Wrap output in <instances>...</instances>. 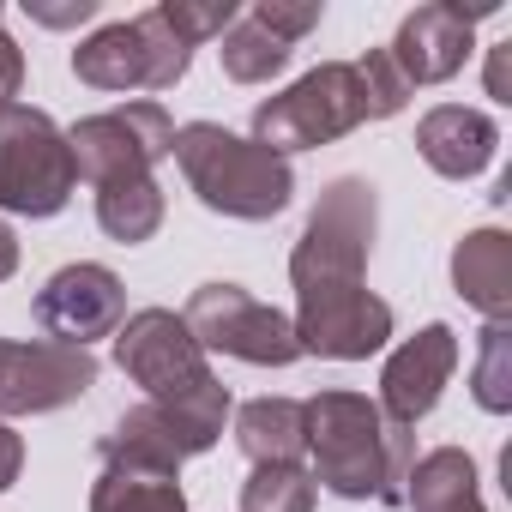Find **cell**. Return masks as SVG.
Instances as JSON below:
<instances>
[{"mask_svg":"<svg viewBox=\"0 0 512 512\" xmlns=\"http://www.w3.org/2000/svg\"><path fill=\"white\" fill-rule=\"evenodd\" d=\"M380 229V193L362 175H338L320 205L302 223V241L290 253L296 284V344L302 356L326 362H368L392 338V302H380L362 272Z\"/></svg>","mask_w":512,"mask_h":512,"instance_id":"1","label":"cell"},{"mask_svg":"<svg viewBox=\"0 0 512 512\" xmlns=\"http://www.w3.org/2000/svg\"><path fill=\"white\" fill-rule=\"evenodd\" d=\"M308 416V452H314V488H332L338 500H380L404 506V476L416 464V434L380 416L362 392H314L302 404Z\"/></svg>","mask_w":512,"mask_h":512,"instance_id":"2","label":"cell"},{"mask_svg":"<svg viewBox=\"0 0 512 512\" xmlns=\"http://www.w3.org/2000/svg\"><path fill=\"white\" fill-rule=\"evenodd\" d=\"M187 175V187L199 193L205 211L241 217V223H272L290 199H296V169L290 157L253 145L217 121H187L175 127V151H169Z\"/></svg>","mask_w":512,"mask_h":512,"instance_id":"3","label":"cell"},{"mask_svg":"<svg viewBox=\"0 0 512 512\" xmlns=\"http://www.w3.org/2000/svg\"><path fill=\"white\" fill-rule=\"evenodd\" d=\"M115 368H121L133 386H145L151 404L205 416V422H217V428H223L229 410H235L229 386L211 374L205 350L193 344V332H187V320H181L175 308H139V314H127L121 332H115Z\"/></svg>","mask_w":512,"mask_h":512,"instance_id":"4","label":"cell"},{"mask_svg":"<svg viewBox=\"0 0 512 512\" xmlns=\"http://www.w3.org/2000/svg\"><path fill=\"white\" fill-rule=\"evenodd\" d=\"M362 121H374L368 85L356 73V61H320L314 73H302L284 97H266L253 109V145H266L278 157L290 151H320L344 133H356Z\"/></svg>","mask_w":512,"mask_h":512,"instance_id":"5","label":"cell"},{"mask_svg":"<svg viewBox=\"0 0 512 512\" xmlns=\"http://www.w3.org/2000/svg\"><path fill=\"white\" fill-rule=\"evenodd\" d=\"M79 187L67 133L49 109L13 103L0 115V211L13 217H55Z\"/></svg>","mask_w":512,"mask_h":512,"instance_id":"6","label":"cell"},{"mask_svg":"<svg viewBox=\"0 0 512 512\" xmlns=\"http://www.w3.org/2000/svg\"><path fill=\"white\" fill-rule=\"evenodd\" d=\"M187 67H193V49L163 25L157 7L139 19L103 25L73 49V73L91 91H175Z\"/></svg>","mask_w":512,"mask_h":512,"instance_id":"7","label":"cell"},{"mask_svg":"<svg viewBox=\"0 0 512 512\" xmlns=\"http://www.w3.org/2000/svg\"><path fill=\"white\" fill-rule=\"evenodd\" d=\"M181 320H187V332L205 356L217 350V356H235V362H253V368H290L302 356L290 314H278L260 296H247L241 284H199Z\"/></svg>","mask_w":512,"mask_h":512,"instance_id":"8","label":"cell"},{"mask_svg":"<svg viewBox=\"0 0 512 512\" xmlns=\"http://www.w3.org/2000/svg\"><path fill=\"white\" fill-rule=\"evenodd\" d=\"M67 151H73V169L97 193L121 181H151V169L175 151V121L163 103H121V109L85 115L67 133Z\"/></svg>","mask_w":512,"mask_h":512,"instance_id":"9","label":"cell"},{"mask_svg":"<svg viewBox=\"0 0 512 512\" xmlns=\"http://www.w3.org/2000/svg\"><path fill=\"white\" fill-rule=\"evenodd\" d=\"M97 386V356L55 338H0V416H43Z\"/></svg>","mask_w":512,"mask_h":512,"instance_id":"10","label":"cell"},{"mask_svg":"<svg viewBox=\"0 0 512 512\" xmlns=\"http://www.w3.org/2000/svg\"><path fill=\"white\" fill-rule=\"evenodd\" d=\"M31 314H37V326H43L55 344L91 350L97 338H115V332H121V320H127V290H121V278H115L109 266L79 260V266H61V272L37 290Z\"/></svg>","mask_w":512,"mask_h":512,"instance_id":"11","label":"cell"},{"mask_svg":"<svg viewBox=\"0 0 512 512\" xmlns=\"http://www.w3.org/2000/svg\"><path fill=\"white\" fill-rule=\"evenodd\" d=\"M217 434H223L217 422L145 398V404H133V410L97 440V458H103V464H133V470H157V476H181V464L199 458V452H211Z\"/></svg>","mask_w":512,"mask_h":512,"instance_id":"12","label":"cell"},{"mask_svg":"<svg viewBox=\"0 0 512 512\" xmlns=\"http://www.w3.org/2000/svg\"><path fill=\"white\" fill-rule=\"evenodd\" d=\"M482 13H494V0L488 7H458V0H428V7H416V13H404V25H398V37H392V67H398V79L416 91V85H446L458 67H464V55H470V31H476V19Z\"/></svg>","mask_w":512,"mask_h":512,"instance_id":"13","label":"cell"},{"mask_svg":"<svg viewBox=\"0 0 512 512\" xmlns=\"http://www.w3.org/2000/svg\"><path fill=\"white\" fill-rule=\"evenodd\" d=\"M452 368H458V332L452 326H422L416 338H404L392 356H386V368H380V416H392L398 428H416L434 404H440V392L452 386Z\"/></svg>","mask_w":512,"mask_h":512,"instance_id":"14","label":"cell"},{"mask_svg":"<svg viewBox=\"0 0 512 512\" xmlns=\"http://www.w3.org/2000/svg\"><path fill=\"white\" fill-rule=\"evenodd\" d=\"M416 151L434 175L446 181H470L494 163L500 151V127L482 115V109H464V103H440L416 121Z\"/></svg>","mask_w":512,"mask_h":512,"instance_id":"15","label":"cell"},{"mask_svg":"<svg viewBox=\"0 0 512 512\" xmlns=\"http://www.w3.org/2000/svg\"><path fill=\"white\" fill-rule=\"evenodd\" d=\"M452 290L488 326L512 320V235L506 229H470V235H458V247H452Z\"/></svg>","mask_w":512,"mask_h":512,"instance_id":"16","label":"cell"},{"mask_svg":"<svg viewBox=\"0 0 512 512\" xmlns=\"http://www.w3.org/2000/svg\"><path fill=\"white\" fill-rule=\"evenodd\" d=\"M404 506L410 512H482V476L464 446H434L410 464L404 476Z\"/></svg>","mask_w":512,"mask_h":512,"instance_id":"17","label":"cell"},{"mask_svg":"<svg viewBox=\"0 0 512 512\" xmlns=\"http://www.w3.org/2000/svg\"><path fill=\"white\" fill-rule=\"evenodd\" d=\"M235 446L253 464H302L308 452V416L296 398H253L235 410Z\"/></svg>","mask_w":512,"mask_h":512,"instance_id":"18","label":"cell"},{"mask_svg":"<svg viewBox=\"0 0 512 512\" xmlns=\"http://www.w3.org/2000/svg\"><path fill=\"white\" fill-rule=\"evenodd\" d=\"M91 512H187V494H181V476L103 464V476L91 482Z\"/></svg>","mask_w":512,"mask_h":512,"instance_id":"19","label":"cell"},{"mask_svg":"<svg viewBox=\"0 0 512 512\" xmlns=\"http://www.w3.org/2000/svg\"><path fill=\"white\" fill-rule=\"evenodd\" d=\"M223 73L235 79V85H266V79H278L284 67H290V43L278 37V31H266L253 13H241L229 31H223Z\"/></svg>","mask_w":512,"mask_h":512,"instance_id":"20","label":"cell"},{"mask_svg":"<svg viewBox=\"0 0 512 512\" xmlns=\"http://www.w3.org/2000/svg\"><path fill=\"white\" fill-rule=\"evenodd\" d=\"M97 223L103 235L139 247L163 229V187L157 181H121V187H103L97 193Z\"/></svg>","mask_w":512,"mask_h":512,"instance_id":"21","label":"cell"},{"mask_svg":"<svg viewBox=\"0 0 512 512\" xmlns=\"http://www.w3.org/2000/svg\"><path fill=\"white\" fill-rule=\"evenodd\" d=\"M314 476L302 464H253L241 482V512H314Z\"/></svg>","mask_w":512,"mask_h":512,"instance_id":"22","label":"cell"},{"mask_svg":"<svg viewBox=\"0 0 512 512\" xmlns=\"http://www.w3.org/2000/svg\"><path fill=\"white\" fill-rule=\"evenodd\" d=\"M470 392H476V404L488 416H506L512 410V326H488L482 332V356H476Z\"/></svg>","mask_w":512,"mask_h":512,"instance_id":"23","label":"cell"},{"mask_svg":"<svg viewBox=\"0 0 512 512\" xmlns=\"http://www.w3.org/2000/svg\"><path fill=\"white\" fill-rule=\"evenodd\" d=\"M163 25L187 43V49H199V43H211V37H223L235 19H241V7L235 0H163Z\"/></svg>","mask_w":512,"mask_h":512,"instance_id":"24","label":"cell"},{"mask_svg":"<svg viewBox=\"0 0 512 512\" xmlns=\"http://www.w3.org/2000/svg\"><path fill=\"white\" fill-rule=\"evenodd\" d=\"M356 73H362V85H368L374 121H392V115L410 103V85L398 79V67H392V55H386V49H368V55L356 61Z\"/></svg>","mask_w":512,"mask_h":512,"instance_id":"25","label":"cell"},{"mask_svg":"<svg viewBox=\"0 0 512 512\" xmlns=\"http://www.w3.org/2000/svg\"><path fill=\"white\" fill-rule=\"evenodd\" d=\"M253 19H260L266 31H278L290 49L320 25V0H302V7H290V0H260V7H253Z\"/></svg>","mask_w":512,"mask_h":512,"instance_id":"26","label":"cell"},{"mask_svg":"<svg viewBox=\"0 0 512 512\" xmlns=\"http://www.w3.org/2000/svg\"><path fill=\"white\" fill-rule=\"evenodd\" d=\"M19 91H25V55H19V43L7 31H0V115L19 103Z\"/></svg>","mask_w":512,"mask_h":512,"instance_id":"27","label":"cell"},{"mask_svg":"<svg viewBox=\"0 0 512 512\" xmlns=\"http://www.w3.org/2000/svg\"><path fill=\"white\" fill-rule=\"evenodd\" d=\"M31 19H37V25H55V31H67V25H85V19H97V0H67V7H37V0H31Z\"/></svg>","mask_w":512,"mask_h":512,"instance_id":"28","label":"cell"},{"mask_svg":"<svg viewBox=\"0 0 512 512\" xmlns=\"http://www.w3.org/2000/svg\"><path fill=\"white\" fill-rule=\"evenodd\" d=\"M19 470H25V440H19L7 422H0V494L19 482Z\"/></svg>","mask_w":512,"mask_h":512,"instance_id":"29","label":"cell"},{"mask_svg":"<svg viewBox=\"0 0 512 512\" xmlns=\"http://www.w3.org/2000/svg\"><path fill=\"white\" fill-rule=\"evenodd\" d=\"M506 67H512V43H500V49L488 55V97H494V103H512V85H506Z\"/></svg>","mask_w":512,"mask_h":512,"instance_id":"30","label":"cell"},{"mask_svg":"<svg viewBox=\"0 0 512 512\" xmlns=\"http://www.w3.org/2000/svg\"><path fill=\"white\" fill-rule=\"evenodd\" d=\"M19 272V235L7 229V223H0V284H7Z\"/></svg>","mask_w":512,"mask_h":512,"instance_id":"31","label":"cell"},{"mask_svg":"<svg viewBox=\"0 0 512 512\" xmlns=\"http://www.w3.org/2000/svg\"><path fill=\"white\" fill-rule=\"evenodd\" d=\"M0 19H7V7H0Z\"/></svg>","mask_w":512,"mask_h":512,"instance_id":"32","label":"cell"}]
</instances>
